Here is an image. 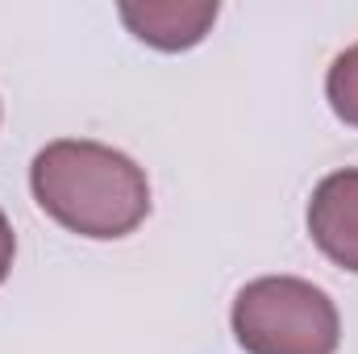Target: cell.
I'll use <instances>...</instances> for the list:
<instances>
[{
  "label": "cell",
  "mask_w": 358,
  "mask_h": 354,
  "mask_svg": "<svg viewBox=\"0 0 358 354\" xmlns=\"http://www.w3.org/2000/svg\"><path fill=\"white\" fill-rule=\"evenodd\" d=\"M29 187L50 221L92 242L125 238L150 213L146 171L129 155L92 138H59L42 146L29 163Z\"/></svg>",
  "instance_id": "6da1fadb"
},
{
  "label": "cell",
  "mask_w": 358,
  "mask_h": 354,
  "mask_svg": "<svg viewBox=\"0 0 358 354\" xmlns=\"http://www.w3.org/2000/svg\"><path fill=\"white\" fill-rule=\"evenodd\" d=\"M246 354H338L342 317L325 288L300 275L250 279L229 313Z\"/></svg>",
  "instance_id": "7a4b0ae2"
},
{
  "label": "cell",
  "mask_w": 358,
  "mask_h": 354,
  "mask_svg": "<svg viewBox=\"0 0 358 354\" xmlns=\"http://www.w3.org/2000/svg\"><path fill=\"white\" fill-rule=\"evenodd\" d=\"M308 234L334 267L358 275V167H342L313 187Z\"/></svg>",
  "instance_id": "3957f363"
},
{
  "label": "cell",
  "mask_w": 358,
  "mask_h": 354,
  "mask_svg": "<svg viewBox=\"0 0 358 354\" xmlns=\"http://www.w3.org/2000/svg\"><path fill=\"white\" fill-rule=\"evenodd\" d=\"M217 0H146V4H121V21L129 34L155 50H187L204 42V34L217 21Z\"/></svg>",
  "instance_id": "277c9868"
},
{
  "label": "cell",
  "mask_w": 358,
  "mask_h": 354,
  "mask_svg": "<svg viewBox=\"0 0 358 354\" xmlns=\"http://www.w3.org/2000/svg\"><path fill=\"white\" fill-rule=\"evenodd\" d=\"M325 96H329V108L358 129V42L346 46L334 63H329V76H325Z\"/></svg>",
  "instance_id": "5b68a950"
},
{
  "label": "cell",
  "mask_w": 358,
  "mask_h": 354,
  "mask_svg": "<svg viewBox=\"0 0 358 354\" xmlns=\"http://www.w3.org/2000/svg\"><path fill=\"white\" fill-rule=\"evenodd\" d=\"M13 255H17V238H13V225H8V217H4V208H0V283H4L8 271H13Z\"/></svg>",
  "instance_id": "8992f818"
}]
</instances>
